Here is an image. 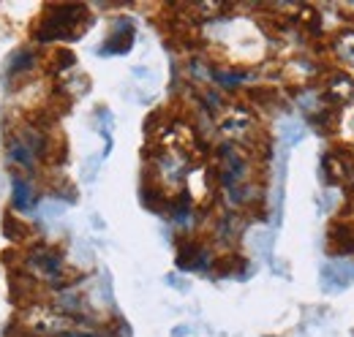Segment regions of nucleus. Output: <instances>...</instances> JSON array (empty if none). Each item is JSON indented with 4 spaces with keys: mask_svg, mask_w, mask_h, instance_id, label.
Returning <instances> with one entry per match:
<instances>
[{
    "mask_svg": "<svg viewBox=\"0 0 354 337\" xmlns=\"http://www.w3.org/2000/svg\"><path fill=\"white\" fill-rule=\"evenodd\" d=\"M25 269L36 278H41L44 283H49L57 291H66L68 286H63V275H66V264L60 258V253H55L52 248H41L36 245L33 251L25 256Z\"/></svg>",
    "mask_w": 354,
    "mask_h": 337,
    "instance_id": "2",
    "label": "nucleus"
},
{
    "mask_svg": "<svg viewBox=\"0 0 354 337\" xmlns=\"http://www.w3.org/2000/svg\"><path fill=\"white\" fill-rule=\"evenodd\" d=\"M57 337H109V332H101V329H68V332H60Z\"/></svg>",
    "mask_w": 354,
    "mask_h": 337,
    "instance_id": "12",
    "label": "nucleus"
},
{
    "mask_svg": "<svg viewBox=\"0 0 354 337\" xmlns=\"http://www.w3.org/2000/svg\"><path fill=\"white\" fill-rule=\"evenodd\" d=\"M131 44H133V28L129 25V22H120L118 28H115V33L106 39V49H104V55H112V52H129L131 49Z\"/></svg>",
    "mask_w": 354,
    "mask_h": 337,
    "instance_id": "7",
    "label": "nucleus"
},
{
    "mask_svg": "<svg viewBox=\"0 0 354 337\" xmlns=\"http://www.w3.org/2000/svg\"><path fill=\"white\" fill-rule=\"evenodd\" d=\"M11 204H14L17 210H33V207H36L33 185H30V180H25L22 174H14V177H11Z\"/></svg>",
    "mask_w": 354,
    "mask_h": 337,
    "instance_id": "4",
    "label": "nucleus"
},
{
    "mask_svg": "<svg viewBox=\"0 0 354 337\" xmlns=\"http://www.w3.org/2000/svg\"><path fill=\"white\" fill-rule=\"evenodd\" d=\"M8 161L14 164V166L25 168V171H30V168H36L39 164V158L17 139V133H11V139H8Z\"/></svg>",
    "mask_w": 354,
    "mask_h": 337,
    "instance_id": "6",
    "label": "nucleus"
},
{
    "mask_svg": "<svg viewBox=\"0 0 354 337\" xmlns=\"http://www.w3.org/2000/svg\"><path fill=\"white\" fill-rule=\"evenodd\" d=\"M3 231H6V237H8V240H14V242H17V240H22V234H25V226H22V223H19L14 215H8V212H6V220H3Z\"/></svg>",
    "mask_w": 354,
    "mask_h": 337,
    "instance_id": "11",
    "label": "nucleus"
},
{
    "mask_svg": "<svg viewBox=\"0 0 354 337\" xmlns=\"http://www.w3.org/2000/svg\"><path fill=\"white\" fill-rule=\"evenodd\" d=\"M338 55H341L344 66H349L354 71V33H346V36L338 41Z\"/></svg>",
    "mask_w": 354,
    "mask_h": 337,
    "instance_id": "10",
    "label": "nucleus"
},
{
    "mask_svg": "<svg viewBox=\"0 0 354 337\" xmlns=\"http://www.w3.org/2000/svg\"><path fill=\"white\" fill-rule=\"evenodd\" d=\"M322 280H324V286L330 291L333 289H346L349 283H354V264H349V261H333V264H327L324 272H322Z\"/></svg>",
    "mask_w": 354,
    "mask_h": 337,
    "instance_id": "3",
    "label": "nucleus"
},
{
    "mask_svg": "<svg viewBox=\"0 0 354 337\" xmlns=\"http://www.w3.org/2000/svg\"><path fill=\"white\" fill-rule=\"evenodd\" d=\"M36 66V52L33 49H22V52H17L14 57H11V63H8V74L14 77V74H25V71H30Z\"/></svg>",
    "mask_w": 354,
    "mask_h": 337,
    "instance_id": "9",
    "label": "nucleus"
},
{
    "mask_svg": "<svg viewBox=\"0 0 354 337\" xmlns=\"http://www.w3.org/2000/svg\"><path fill=\"white\" fill-rule=\"evenodd\" d=\"M207 261H210V253L205 251L199 242H188L177 253L180 269H202V267H207Z\"/></svg>",
    "mask_w": 354,
    "mask_h": 337,
    "instance_id": "5",
    "label": "nucleus"
},
{
    "mask_svg": "<svg viewBox=\"0 0 354 337\" xmlns=\"http://www.w3.org/2000/svg\"><path fill=\"white\" fill-rule=\"evenodd\" d=\"M85 6H52L46 8V22L41 30H36L39 41H57V39H71L77 36L74 25L85 19Z\"/></svg>",
    "mask_w": 354,
    "mask_h": 337,
    "instance_id": "1",
    "label": "nucleus"
},
{
    "mask_svg": "<svg viewBox=\"0 0 354 337\" xmlns=\"http://www.w3.org/2000/svg\"><path fill=\"white\" fill-rule=\"evenodd\" d=\"M349 131L354 133V112H352V117H349Z\"/></svg>",
    "mask_w": 354,
    "mask_h": 337,
    "instance_id": "13",
    "label": "nucleus"
},
{
    "mask_svg": "<svg viewBox=\"0 0 354 337\" xmlns=\"http://www.w3.org/2000/svg\"><path fill=\"white\" fill-rule=\"evenodd\" d=\"M251 131V117L243 115V112H234V115H226V120L221 123L223 136H245Z\"/></svg>",
    "mask_w": 354,
    "mask_h": 337,
    "instance_id": "8",
    "label": "nucleus"
}]
</instances>
